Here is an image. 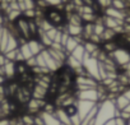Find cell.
Listing matches in <instances>:
<instances>
[{
  "label": "cell",
  "mask_w": 130,
  "mask_h": 125,
  "mask_svg": "<svg viewBox=\"0 0 130 125\" xmlns=\"http://www.w3.org/2000/svg\"><path fill=\"white\" fill-rule=\"evenodd\" d=\"M45 19L48 21L54 27L60 28L61 26H64L67 23V19H65V13L57 8H48L45 12Z\"/></svg>",
  "instance_id": "3"
},
{
  "label": "cell",
  "mask_w": 130,
  "mask_h": 125,
  "mask_svg": "<svg viewBox=\"0 0 130 125\" xmlns=\"http://www.w3.org/2000/svg\"><path fill=\"white\" fill-rule=\"evenodd\" d=\"M119 115H120V111L116 108L113 100L106 98V100L98 102V111H97V115H96L94 125H103L108 120L115 119Z\"/></svg>",
  "instance_id": "1"
},
{
  "label": "cell",
  "mask_w": 130,
  "mask_h": 125,
  "mask_svg": "<svg viewBox=\"0 0 130 125\" xmlns=\"http://www.w3.org/2000/svg\"><path fill=\"white\" fill-rule=\"evenodd\" d=\"M127 125H130V119H129V120H127Z\"/></svg>",
  "instance_id": "38"
},
{
  "label": "cell",
  "mask_w": 130,
  "mask_h": 125,
  "mask_svg": "<svg viewBox=\"0 0 130 125\" xmlns=\"http://www.w3.org/2000/svg\"><path fill=\"white\" fill-rule=\"evenodd\" d=\"M62 108L65 110V112L68 114V116H69V117H70V116H74V115H77V114H78V107H77V103L68 105V106L62 107Z\"/></svg>",
  "instance_id": "23"
},
{
  "label": "cell",
  "mask_w": 130,
  "mask_h": 125,
  "mask_svg": "<svg viewBox=\"0 0 130 125\" xmlns=\"http://www.w3.org/2000/svg\"><path fill=\"white\" fill-rule=\"evenodd\" d=\"M35 125H45L43 119H42V116L40 115V112H38L37 115H35Z\"/></svg>",
  "instance_id": "28"
},
{
  "label": "cell",
  "mask_w": 130,
  "mask_h": 125,
  "mask_svg": "<svg viewBox=\"0 0 130 125\" xmlns=\"http://www.w3.org/2000/svg\"><path fill=\"white\" fill-rule=\"evenodd\" d=\"M97 103L96 102H92V101H84V100H78L77 101V107H78V115L79 117L83 120L88 112L96 106Z\"/></svg>",
  "instance_id": "9"
},
{
  "label": "cell",
  "mask_w": 130,
  "mask_h": 125,
  "mask_svg": "<svg viewBox=\"0 0 130 125\" xmlns=\"http://www.w3.org/2000/svg\"><path fill=\"white\" fill-rule=\"evenodd\" d=\"M28 46H29V49H31V51H32V54H33L35 56L38 55L42 50L46 49L37 38H31V40H28Z\"/></svg>",
  "instance_id": "14"
},
{
  "label": "cell",
  "mask_w": 130,
  "mask_h": 125,
  "mask_svg": "<svg viewBox=\"0 0 130 125\" xmlns=\"http://www.w3.org/2000/svg\"><path fill=\"white\" fill-rule=\"evenodd\" d=\"M46 100H38V98H31L29 101H28V103L26 105L27 106V111H28V114H31V115H37L38 112H41L42 111V108H43V106L46 105Z\"/></svg>",
  "instance_id": "8"
},
{
  "label": "cell",
  "mask_w": 130,
  "mask_h": 125,
  "mask_svg": "<svg viewBox=\"0 0 130 125\" xmlns=\"http://www.w3.org/2000/svg\"><path fill=\"white\" fill-rule=\"evenodd\" d=\"M113 102H115V106H116V108H117L119 111H122V110L130 103V101H129L122 93H119V95L113 98Z\"/></svg>",
  "instance_id": "16"
},
{
  "label": "cell",
  "mask_w": 130,
  "mask_h": 125,
  "mask_svg": "<svg viewBox=\"0 0 130 125\" xmlns=\"http://www.w3.org/2000/svg\"><path fill=\"white\" fill-rule=\"evenodd\" d=\"M4 70H5V78L13 79L15 77V63L7 60V63L4 64Z\"/></svg>",
  "instance_id": "17"
},
{
  "label": "cell",
  "mask_w": 130,
  "mask_h": 125,
  "mask_svg": "<svg viewBox=\"0 0 130 125\" xmlns=\"http://www.w3.org/2000/svg\"><path fill=\"white\" fill-rule=\"evenodd\" d=\"M47 88L41 87L38 84H35L32 88V97L33 98H38V100H46L47 98Z\"/></svg>",
  "instance_id": "13"
},
{
  "label": "cell",
  "mask_w": 130,
  "mask_h": 125,
  "mask_svg": "<svg viewBox=\"0 0 130 125\" xmlns=\"http://www.w3.org/2000/svg\"><path fill=\"white\" fill-rule=\"evenodd\" d=\"M70 121H72V125H80L82 124V119L79 117V115H74V116H70Z\"/></svg>",
  "instance_id": "26"
},
{
  "label": "cell",
  "mask_w": 130,
  "mask_h": 125,
  "mask_svg": "<svg viewBox=\"0 0 130 125\" xmlns=\"http://www.w3.org/2000/svg\"><path fill=\"white\" fill-rule=\"evenodd\" d=\"M83 2V5H88V7H92L94 3H96V0H82Z\"/></svg>",
  "instance_id": "32"
},
{
  "label": "cell",
  "mask_w": 130,
  "mask_h": 125,
  "mask_svg": "<svg viewBox=\"0 0 130 125\" xmlns=\"http://www.w3.org/2000/svg\"><path fill=\"white\" fill-rule=\"evenodd\" d=\"M26 64L28 65V68H29V69H31V68H33V67H36V65H37V63H36V56H32L31 59L26 60Z\"/></svg>",
  "instance_id": "27"
},
{
  "label": "cell",
  "mask_w": 130,
  "mask_h": 125,
  "mask_svg": "<svg viewBox=\"0 0 130 125\" xmlns=\"http://www.w3.org/2000/svg\"><path fill=\"white\" fill-rule=\"evenodd\" d=\"M55 116L60 120L61 124H64V125H72L70 117L68 116V114L65 112V110H64L62 107H56V110H55Z\"/></svg>",
  "instance_id": "15"
},
{
  "label": "cell",
  "mask_w": 130,
  "mask_h": 125,
  "mask_svg": "<svg viewBox=\"0 0 130 125\" xmlns=\"http://www.w3.org/2000/svg\"><path fill=\"white\" fill-rule=\"evenodd\" d=\"M8 125H12V124H10V122H9V124H8Z\"/></svg>",
  "instance_id": "39"
},
{
  "label": "cell",
  "mask_w": 130,
  "mask_h": 125,
  "mask_svg": "<svg viewBox=\"0 0 130 125\" xmlns=\"http://www.w3.org/2000/svg\"><path fill=\"white\" fill-rule=\"evenodd\" d=\"M75 96H77L78 100L92 101V102H96V103L100 102V96H98L97 88H91V89H86V91H77Z\"/></svg>",
  "instance_id": "7"
},
{
  "label": "cell",
  "mask_w": 130,
  "mask_h": 125,
  "mask_svg": "<svg viewBox=\"0 0 130 125\" xmlns=\"http://www.w3.org/2000/svg\"><path fill=\"white\" fill-rule=\"evenodd\" d=\"M65 65L69 67L73 72H74V70H77L78 68L83 67V65H82V63H80L79 60H77V59H75L74 56H72V55H68L67 60H65Z\"/></svg>",
  "instance_id": "18"
},
{
  "label": "cell",
  "mask_w": 130,
  "mask_h": 125,
  "mask_svg": "<svg viewBox=\"0 0 130 125\" xmlns=\"http://www.w3.org/2000/svg\"><path fill=\"white\" fill-rule=\"evenodd\" d=\"M32 98V88L27 87L24 84H21L19 88L17 89L13 100L18 103V105H27L28 101Z\"/></svg>",
  "instance_id": "5"
},
{
  "label": "cell",
  "mask_w": 130,
  "mask_h": 125,
  "mask_svg": "<svg viewBox=\"0 0 130 125\" xmlns=\"http://www.w3.org/2000/svg\"><path fill=\"white\" fill-rule=\"evenodd\" d=\"M4 82H5V77L0 75V86H2V84H4Z\"/></svg>",
  "instance_id": "37"
},
{
  "label": "cell",
  "mask_w": 130,
  "mask_h": 125,
  "mask_svg": "<svg viewBox=\"0 0 130 125\" xmlns=\"http://www.w3.org/2000/svg\"><path fill=\"white\" fill-rule=\"evenodd\" d=\"M115 122H116V125H127V120L122 119L121 116H116L115 117Z\"/></svg>",
  "instance_id": "29"
},
{
  "label": "cell",
  "mask_w": 130,
  "mask_h": 125,
  "mask_svg": "<svg viewBox=\"0 0 130 125\" xmlns=\"http://www.w3.org/2000/svg\"><path fill=\"white\" fill-rule=\"evenodd\" d=\"M122 111H124V112H126V114H129V115H130V103H129V105H127V106H126V107H125V108H124V110H122Z\"/></svg>",
  "instance_id": "36"
},
{
  "label": "cell",
  "mask_w": 130,
  "mask_h": 125,
  "mask_svg": "<svg viewBox=\"0 0 130 125\" xmlns=\"http://www.w3.org/2000/svg\"><path fill=\"white\" fill-rule=\"evenodd\" d=\"M40 115L42 116L45 125H64V124H61L60 120L55 116V114H48V112H43V111H41Z\"/></svg>",
  "instance_id": "12"
},
{
  "label": "cell",
  "mask_w": 130,
  "mask_h": 125,
  "mask_svg": "<svg viewBox=\"0 0 130 125\" xmlns=\"http://www.w3.org/2000/svg\"><path fill=\"white\" fill-rule=\"evenodd\" d=\"M117 36V33L113 31V29H110V28H106L103 31V33L101 35V40H102V43L103 42H107V41H113L115 37Z\"/></svg>",
  "instance_id": "21"
},
{
  "label": "cell",
  "mask_w": 130,
  "mask_h": 125,
  "mask_svg": "<svg viewBox=\"0 0 130 125\" xmlns=\"http://www.w3.org/2000/svg\"><path fill=\"white\" fill-rule=\"evenodd\" d=\"M9 124V120H7V119H2L0 120V125H8Z\"/></svg>",
  "instance_id": "35"
},
{
  "label": "cell",
  "mask_w": 130,
  "mask_h": 125,
  "mask_svg": "<svg viewBox=\"0 0 130 125\" xmlns=\"http://www.w3.org/2000/svg\"><path fill=\"white\" fill-rule=\"evenodd\" d=\"M122 95L130 101V86H129V87H125V89L122 91Z\"/></svg>",
  "instance_id": "30"
},
{
  "label": "cell",
  "mask_w": 130,
  "mask_h": 125,
  "mask_svg": "<svg viewBox=\"0 0 130 125\" xmlns=\"http://www.w3.org/2000/svg\"><path fill=\"white\" fill-rule=\"evenodd\" d=\"M18 47H19L18 38H17V37H14L13 35H10V33H9V40H8V43H7V47H5L4 54H5V52H8V51L15 50V49H18Z\"/></svg>",
  "instance_id": "20"
},
{
  "label": "cell",
  "mask_w": 130,
  "mask_h": 125,
  "mask_svg": "<svg viewBox=\"0 0 130 125\" xmlns=\"http://www.w3.org/2000/svg\"><path fill=\"white\" fill-rule=\"evenodd\" d=\"M72 56H74L77 60H79L80 63L83 61V59H84V56H86V49H84V46L80 43V45H78L73 51H72V54H70Z\"/></svg>",
  "instance_id": "19"
},
{
  "label": "cell",
  "mask_w": 130,
  "mask_h": 125,
  "mask_svg": "<svg viewBox=\"0 0 130 125\" xmlns=\"http://www.w3.org/2000/svg\"><path fill=\"white\" fill-rule=\"evenodd\" d=\"M82 65H83V68L86 69V72H87V74L89 77H92L96 81L101 82V77H100V61L96 57H93V56H91L89 54L86 52V56H84V59L82 61Z\"/></svg>",
  "instance_id": "2"
},
{
  "label": "cell",
  "mask_w": 130,
  "mask_h": 125,
  "mask_svg": "<svg viewBox=\"0 0 130 125\" xmlns=\"http://www.w3.org/2000/svg\"><path fill=\"white\" fill-rule=\"evenodd\" d=\"M41 54H42V56H43V60H45V64H46V67H47V69L51 72V73H54V72H57L61 67L57 64V63L52 59V56L48 54V51H47V49H45V50H42L41 51Z\"/></svg>",
  "instance_id": "10"
},
{
  "label": "cell",
  "mask_w": 130,
  "mask_h": 125,
  "mask_svg": "<svg viewBox=\"0 0 130 125\" xmlns=\"http://www.w3.org/2000/svg\"><path fill=\"white\" fill-rule=\"evenodd\" d=\"M103 125H116V122H115V119H111V120H108L106 124H103Z\"/></svg>",
  "instance_id": "34"
},
{
  "label": "cell",
  "mask_w": 130,
  "mask_h": 125,
  "mask_svg": "<svg viewBox=\"0 0 130 125\" xmlns=\"http://www.w3.org/2000/svg\"><path fill=\"white\" fill-rule=\"evenodd\" d=\"M96 3H97V4L100 5V8L103 10V9H106V8L111 7L112 0H96Z\"/></svg>",
  "instance_id": "24"
},
{
  "label": "cell",
  "mask_w": 130,
  "mask_h": 125,
  "mask_svg": "<svg viewBox=\"0 0 130 125\" xmlns=\"http://www.w3.org/2000/svg\"><path fill=\"white\" fill-rule=\"evenodd\" d=\"M103 15H107V17H111V18H115V19L125 22L126 12L125 10H119V9H116L113 7H108V8L103 9Z\"/></svg>",
  "instance_id": "11"
},
{
  "label": "cell",
  "mask_w": 130,
  "mask_h": 125,
  "mask_svg": "<svg viewBox=\"0 0 130 125\" xmlns=\"http://www.w3.org/2000/svg\"><path fill=\"white\" fill-rule=\"evenodd\" d=\"M70 2L77 7V8H79V7H83V2L82 0H70Z\"/></svg>",
  "instance_id": "33"
},
{
  "label": "cell",
  "mask_w": 130,
  "mask_h": 125,
  "mask_svg": "<svg viewBox=\"0 0 130 125\" xmlns=\"http://www.w3.org/2000/svg\"><path fill=\"white\" fill-rule=\"evenodd\" d=\"M5 63H7V57H5V55H4L3 52H0V67H3Z\"/></svg>",
  "instance_id": "31"
},
{
  "label": "cell",
  "mask_w": 130,
  "mask_h": 125,
  "mask_svg": "<svg viewBox=\"0 0 130 125\" xmlns=\"http://www.w3.org/2000/svg\"><path fill=\"white\" fill-rule=\"evenodd\" d=\"M14 24H15V27H17V29H18L21 37L26 38L27 41L32 38L31 32H29V22H28V19H27L26 17L21 15V17L14 22Z\"/></svg>",
  "instance_id": "6"
},
{
  "label": "cell",
  "mask_w": 130,
  "mask_h": 125,
  "mask_svg": "<svg viewBox=\"0 0 130 125\" xmlns=\"http://www.w3.org/2000/svg\"><path fill=\"white\" fill-rule=\"evenodd\" d=\"M19 51H21V54L23 55L24 61H26V60H28V59H31L32 56H35V55L32 54V51H31L29 46H28V41H27L26 43H23V45H21V46H19Z\"/></svg>",
  "instance_id": "22"
},
{
  "label": "cell",
  "mask_w": 130,
  "mask_h": 125,
  "mask_svg": "<svg viewBox=\"0 0 130 125\" xmlns=\"http://www.w3.org/2000/svg\"><path fill=\"white\" fill-rule=\"evenodd\" d=\"M111 56V59L115 61V64L117 67L124 68L127 63H130V51H127L125 47H117L113 52L108 54Z\"/></svg>",
  "instance_id": "4"
},
{
  "label": "cell",
  "mask_w": 130,
  "mask_h": 125,
  "mask_svg": "<svg viewBox=\"0 0 130 125\" xmlns=\"http://www.w3.org/2000/svg\"><path fill=\"white\" fill-rule=\"evenodd\" d=\"M45 2L47 3V5H48L50 8H57V7L62 5L61 0H45Z\"/></svg>",
  "instance_id": "25"
}]
</instances>
